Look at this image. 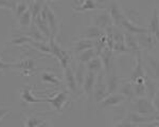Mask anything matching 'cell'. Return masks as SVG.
Here are the masks:
<instances>
[{"mask_svg": "<svg viewBox=\"0 0 159 127\" xmlns=\"http://www.w3.org/2000/svg\"><path fill=\"white\" fill-rule=\"evenodd\" d=\"M133 112L144 116H153L157 114V111L154 108L152 101L145 98H137L133 101L132 104Z\"/></svg>", "mask_w": 159, "mask_h": 127, "instance_id": "obj_1", "label": "cell"}, {"mask_svg": "<svg viewBox=\"0 0 159 127\" xmlns=\"http://www.w3.org/2000/svg\"><path fill=\"white\" fill-rule=\"evenodd\" d=\"M49 46H50V49H51V54H53L54 56L57 58V60L60 62L61 68L64 70L66 68L69 67V63L71 60V56L70 54L67 52V51L63 50L55 42L54 37H50L49 39Z\"/></svg>", "mask_w": 159, "mask_h": 127, "instance_id": "obj_2", "label": "cell"}, {"mask_svg": "<svg viewBox=\"0 0 159 127\" xmlns=\"http://www.w3.org/2000/svg\"><path fill=\"white\" fill-rule=\"evenodd\" d=\"M107 95H108V91H107V85L104 81V74L103 72H100L99 75L97 76V82L93 88V92H92V98L96 103L100 104Z\"/></svg>", "mask_w": 159, "mask_h": 127, "instance_id": "obj_3", "label": "cell"}, {"mask_svg": "<svg viewBox=\"0 0 159 127\" xmlns=\"http://www.w3.org/2000/svg\"><path fill=\"white\" fill-rule=\"evenodd\" d=\"M143 68H144L145 75L152 80H158L159 78V59L154 56H145L143 62Z\"/></svg>", "mask_w": 159, "mask_h": 127, "instance_id": "obj_4", "label": "cell"}, {"mask_svg": "<svg viewBox=\"0 0 159 127\" xmlns=\"http://www.w3.org/2000/svg\"><path fill=\"white\" fill-rule=\"evenodd\" d=\"M112 24H114V22H112V19L109 15V12L99 13L92 18V25L101 30L108 29V28L112 27Z\"/></svg>", "mask_w": 159, "mask_h": 127, "instance_id": "obj_5", "label": "cell"}, {"mask_svg": "<svg viewBox=\"0 0 159 127\" xmlns=\"http://www.w3.org/2000/svg\"><path fill=\"white\" fill-rule=\"evenodd\" d=\"M99 55L102 60V65H103L105 72L106 74H109L114 68V51L108 48H105Z\"/></svg>", "mask_w": 159, "mask_h": 127, "instance_id": "obj_6", "label": "cell"}, {"mask_svg": "<svg viewBox=\"0 0 159 127\" xmlns=\"http://www.w3.org/2000/svg\"><path fill=\"white\" fill-rule=\"evenodd\" d=\"M136 38H137L139 48H142V49L145 50H153L156 42H157V39L153 35H151L148 32L136 35Z\"/></svg>", "mask_w": 159, "mask_h": 127, "instance_id": "obj_7", "label": "cell"}, {"mask_svg": "<svg viewBox=\"0 0 159 127\" xmlns=\"http://www.w3.org/2000/svg\"><path fill=\"white\" fill-rule=\"evenodd\" d=\"M125 98L120 93H114V94H109L104 99L103 101L100 103V108H108V107H115L123 102H125Z\"/></svg>", "mask_w": 159, "mask_h": 127, "instance_id": "obj_8", "label": "cell"}, {"mask_svg": "<svg viewBox=\"0 0 159 127\" xmlns=\"http://www.w3.org/2000/svg\"><path fill=\"white\" fill-rule=\"evenodd\" d=\"M67 100H68L67 93L66 92H58V93H56L54 96H52V98L46 99L45 102L50 103L51 106H52L56 111H61L64 106H65V104L67 103Z\"/></svg>", "mask_w": 159, "mask_h": 127, "instance_id": "obj_9", "label": "cell"}, {"mask_svg": "<svg viewBox=\"0 0 159 127\" xmlns=\"http://www.w3.org/2000/svg\"><path fill=\"white\" fill-rule=\"evenodd\" d=\"M148 32L150 33L151 35H153L156 39H159V11L156 7L153 10Z\"/></svg>", "mask_w": 159, "mask_h": 127, "instance_id": "obj_10", "label": "cell"}, {"mask_svg": "<svg viewBox=\"0 0 159 127\" xmlns=\"http://www.w3.org/2000/svg\"><path fill=\"white\" fill-rule=\"evenodd\" d=\"M97 76L98 75L94 74V73L88 72V71H87L85 80H84V83H83V86H82V89H83V91L86 93L87 95L92 96L93 88H94V85H96V82H97Z\"/></svg>", "mask_w": 159, "mask_h": 127, "instance_id": "obj_11", "label": "cell"}, {"mask_svg": "<svg viewBox=\"0 0 159 127\" xmlns=\"http://www.w3.org/2000/svg\"><path fill=\"white\" fill-rule=\"evenodd\" d=\"M65 80H66V85H67L69 91H71L74 94H76L79 90V86L75 81L74 71L72 70V68L68 67L65 69Z\"/></svg>", "mask_w": 159, "mask_h": 127, "instance_id": "obj_12", "label": "cell"}, {"mask_svg": "<svg viewBox=\"0 0 159 127\" xmlns=\"http://www.w3.org/2000/svg\"><path fill=\"white\" fill-rule=\"evenodd\" d=\"M106 85H107V91H108V95L109 94H114L117 93V90H119L120 87V83H119V77L114 71L106 74Z\"/></svg>", "mask_w": 159, "mask_h": 127, "instance_id": "obj_13", "label": "cell"}, {"mask_svg": "<svg viewBox=\"0 0 159 127\" xmlns=\"http://www.w3.org/2000/svg\"><path fill=\"white\" fill-rule=\"evenodd\" d=\"M47 24L51 33V37H55L58 33V20L56 18L54 12L50 7L47 11Z\"/></svg>", "mask_w": 159, "mask_h": 127, "instance_id": "obj_14", "label": "cell"}, {"mask_svg": "<svg viewBox=\"0 0 159 127\" xmlns=\"http://www.w3.org/2000/svg\"><path fill=\"white\" fill-rule=\"evenodd\" d=\"M124 42L125 46H126L127 50L129 52H133L135 54L140 52V48L139 45H138L137 38H136L135 34H132V33H125L124 34Z\"/></svg>", "mask_w": 159, "mask_h": 127, "instance_id": "obj_15", "label": "cell"}, {"mask_svg": "<svg viewBox=\"0 0 159 127\" xmlns=\"http://www.w3.org/2000/svg\"><path fill=\"white\" fill-rule=\"evenodd\" d=\"M105 34V32H103V30L99 29V28L94 27V25H89L84 30L83 36L85 37V39L92 40V42H96L97 39H99L101 36H103Z\"/></svg>", "mask_w": 159, "mask_h": 127, "instance_id": "obj_16", "label": "cell"}, {"mask_svg": "<svg viewBox=\"0 0 159 127\" xmlns=\"http://www.w3.org/2000/svg\"><path fill=\"white\" fill-rule=\"evenodd\" d=\"M104 6H101L100 2L93 1V0H84L79 7H74V11L76 12H87V11H94V10H102Z\"/></svg>", "mask_w": 159, "mask_h": 127, "instance_id": "obj_17", "label": "cell"}, {"mask_svg": "<svg viewBox=\"0 0 159 127\" xmlns=\"http://www.w3.org/2000/svg\"><path fill=\"white\" fill-rule=\"evenodd\" d=\"M33 24L36 25V28L42 32V34L45 36L47 39H50L51 37V33H50V30H49V27H48V24H47V18H43L40 15H38L36 18L34 19Z\"/></svg>", "mask_w": 159, "mask_h": 127, "instance_id": "obj_18", "label": "cell"}, {"mask_svg": "<svg viewBox=\"0 0 159 127\" xmlns=\"http://www.w3.org/2000/svg\"><path fill=\"white\" fill-rule=\"evenodd\" d=\"M125 121L129 122L132 124H143V123H150V122H154L153 116H141V114H138L136 112H129L126 116V119Z\"/></svg>", "mask_w": 159, "mask_h": 127, "instance_id": "obj_19", "label": "cell"}, {"mask_svg": "<svg viewBox=\"0 0 159 127\" xmlns=\"http://www.w3.org/2000/svg\"><path fill=\"white\" fill-rule=\"evenodd\" d=\"M144 85H145V90H147V96H148V100L152 101L159 91V86L155 83V81L148 77V76L145 77Z\"/></svg>", "mask_w": 159, "mask_h": 127, "instance_id": "obj_20", "label": "cell"}, {"mask_svg": "<svg viewBox=\"0 0 159 127\" xmlns=\"http://www.w3.org/2000/svg\"><path fill=\"white\" fill-rule=\"evenodd\" d=\"M125 98V100H132L134 101L136 99L135 92H134V86L132 83H124L122 86L119 87V92Z\"/></svg>", "mask_w": 159, "mask_h": 127, "instance_id": "obj_21", "label": "cell"}, {"mask_svg": "<svg viewBox=\"0 0 159 127\" xmlns=\"http://www.w3.org/2000/svg\"><path fill=\"white\" fill-rule=\"evenodd\" d=\"M97 55H99L98 51L94 49V48H92V49H89V50H86V51H83V52L79 53L78 59H79L80 64L87 65L91 59H93L94 57H97Z\"/></svg>", "mask_w": 159, "mask_h": 127, "instance_id": "obj_22", "label": "cell"}, {"mask_svg": "<svg viewBox=\"0 0 159 127\" xmlns=\"http://www.w3.org/2000/svg\"><path fill=\"white\" fill-rule=\"evenodd\" d=\"M92 48H94V42L89 40V39L78 40V42L73 45V50H74V52H76V53H81V52H83V51L92 49Z\"/></svg>", "mask_w": 159, "mask_h": 127, "instance_id": "obj_23", "label": "cell"}, {"mask_svg": "<svg viewBox=\"0 0 159 127\" xmlns=\"http://www.w3.org/2000/svg\"><path fill=\"white\" fill-rule=\"evenodd\" d=\"M103 69V65H102V60L100 56L94 57L93 59H91L90 62L86 65V70L88 72H92L94 74H98Z\"/></svg>", "mask_w": 159, "mask_h": 127, "instance_id": "obj_24", "label": "cell"}, {"mask_svg": "<svg viewBox=\"0 0 159 127\" xmlns=\"http://www.w3.org/2000/svg\"><path fill=\"white\" fill-rule=\"evenodd\" d=\"M87 70H86V65H83V64H79L78 68H76L75 72H74V76H75V81L78 83L79 87H82L84 83V80H85Z\"/></svg>", "mask_w": 159, "mask_h": 127, "instance_id": "obj_25", "label": "cell"}, {"mask_svg": "<svg viewBox=\"0 0 159 127\" xmlns=\"http://www.w3.org/2000/svg\"><path fill=\"white\" fill-rule=\"evenodd\" d=\"M28 36H29L33 42H46V39H47V38L42 34V32L37 29L36 25L34 24H32V25L30 27Z\"/></svg>", "mask_w": 159, "mask_h": 127, "instance_id": "obj_26", "label": "cell"}, {"mask_svg": "<svg viewBox=\"0 0 159 127\" xmlns=\"http://www.w3.org/2000/svg\"><path fill=\"white\" fill-rule=\"evenodd\" d=\"M12 67L20 68L25 71V72H32L35 69V62L33 59H25L20 63L12 64Z\"/></svg>", "mask_w": 159, "mask_h": 127, "instance_id": "obj_27", "label": "cell"}, {"mask_svg": "<svg viewBox=\"0 0 159 127\" xmlns=\"http://www.w3.org/2000/svg\"><path fill=\"white\" fill-rule=\"evenodd\" d=\"M21 98L28 104H35V103H39V102H45V100H43V99L35 98L29 88H24V90L21 92Z\"/></svg>", "mask_w": 159, "mask_h": 127, "instance_id": "obj_28", "label": "cell"}, {"mask_svg": "<svg viewBox=\"0 0 159 127\" xmlns=\"http://www.w3.org/2000/svg\"><path fill=\"white\" fill-rule=\"evenodd\" d=\"M18 22H19V25L22 28V29H29L31 25H32L33 18H32V14H31L30 10H29V11H27L25 14H22L21 16L19 17Z\"/></svg>", "mask_w": 159, "mask_h": 127, "instance_id": "obj_29", "label": "cell"}, {"mask_svg": "<svg viewBox=\"0 0 159 127\" xmlns=\"http://www.w3.org/2000/svg\"><path fill=\"white\" fill-rule=\"evenodd\" d=\"M45 4H46L45 1H33L32 4L29 6V10H30L31 14H32L33 21H34V19L40 14V12H42V10Z\"/></svg>", "mask_w": 159, "mask_h": 127, "instance_id": "obj_30", "label": "cell"}, {"mask_svg": "<svg viewBox=\"0 0 159 127\" xmlns=\"http://www.w3.org/2000/svg\"><path fill=\"white\" fill-rule=\"evenodd\" d=\"M42 81L45 83H49V84H52L54 86H58L61 84L60 80L57 77L52 74V73H49V72H43L42 74Z\"/></svg>", "mask_w": 159, "mask_h": 127, "instance_id": "obj_31", "label": "cell"}, {"mask_svg": "<svg viewBox=\"0 0 159 127\" xmlns=\"http://www.w3.org/2000/svg\"><path fill=\"white\" fill-rule=\"evenodd\" d=\"M27 11H29V6H28V2L25 1H20L17 2L16 9H15V16L16 18H19L22 14H25Z\"/></svg>", "mask_w": 159, "mask_h": 127, "instance_id": "obj_32", "label": "cell"}, {"mask_svg": "<svg viewBox=\"0 0 159 127\" xmlns=\"http://www.w3.org/2000/svg\"><path fill=\"white\" fill-rule=\"evenodd\" d=\"M31 45L34 48H36L37 50H39L42 53H51V49L49 44H46V42H31Z\"/></svg>", "mask_w": 159, "mask_h": 127, "instance_id": "obj_33", "label": "cell"}, {"mask_svg": "<svg viewBox=\"0 0 159 127\" xmlns=\"http://www.w3.org/2000/svg\"><path fill=\"white\" fill-rule=\"evenodd\" d=\"M134 92L138 98H145L147 96V90H145L144 84H134Z\"/></svg>", "mask_w": 159, "mask_h": 127, "instance_id": "obj_34", "label": "cell"}, {"mask_svg": "<svg viewBox=\"0 0 159 127\" xmlns=\"http://www.w3.org/2000/svg\"><path fill=\"white\" fill-rule=\"evenodd\" d=\"M16 1H7V0H0V9H7L12 12H15L16 9Z\"/></svg>", "mask_w": 159, "mask_h": 127, "instance_id": "obj_35", "label": "cell"}, {"mask_svg": "<svg viewBox=\"0 0 159 127\" xmlns=\"http://www.w3.org/2000/svg\"><path fill=\"white\" fill-rule=\"evenodd\" d=\"M29 42L30 44L32 42V39L29 36H18V37H15L11 42V44L16 46H22L25 44H29Z\"/></svg>", "mask_w": 159, "mask_h": 127, "instance_id": "obj_36", "label": "cell"}, {"mask_svg": "<svg viewBox=\"0 0 159 127\" xmlns=\"http://www.w3.org/2000/svg\"><path fill=\"white\" fill-rule=\"evenodd\" d=\"M43 123V120L37 118H29L25 123V127H37L39 126L40 124Z\"/></svg>", "mask_w": 159, "mask_h": 127, "instance_id": "obj_37", "label": "cell"}, {"mask_svg": "<svg viewBox=\"0 0 159 127\" xmlns=\"http://www.w3.org/2000/svg\"><path fill=\"white\" fill-rule=\"evenodd\" d=\"M152 103L154 105V108H155L156 111H157V113H159V91L157 92V94L155 95V98L152 100Z\"/></svg>", "mask_w": 159, "mask_h": 127, "instance_id": "obj_38", "label": "cell"}, {"mask_svg": "<svg viewBox=\"0 0 159 127\" xmlns=\"http://www.w3.org/2000/svg\"><path fill=\"white\" fill-rule=\"evenodd\" d=\"M114 127H134V124L129 123L127 121H123V122H120V123L116 124Z\"/></svg>", "mask_w": 159, "mask_h": 127, "instance_id": "obj_39", "label": "cell"}, {"mask_svg": "<svg viewBox=\"0 0 159 127\" xmlns=\"http://www.w3.org/2000/svg\"><path fill=\"white\" fill-rule=\"evenodd\" d=\"M9 68H12V64H7V63H4L2 60H0V71L2 70H7Z\"/></svg>", "mask_w": 159, "mask_h": 127, "instance_id": "obj_40", "label": "cell"}, {"mask_svg": "<svg viewBox=\"0 0 159 127\" xmlns=\"http://www.w3.org/2000/svg\"><path fill=\"white\" fill-rule=\"evenodd\" d=\"M10 111L7 110L6 108H0V120H1L2 118H4L6 116H7V113H9Z\"/></svg>", "mask_w": 159, "mask_h": 127, "instance_id": "obj_41", "label": "cell"}, {"mask_svg": "<svg viewBox=\"0 0 159 127\" xmlns=\"http://www.w3.org/2000/svg\"><path fill=\"white\" fill-rule=\"evenodd\" d=\"M153 120H154V121H157V122H159V113L155 114V116H153Z\"/></svg>", "mask_w": 159, "mask_h": 127, "instance_id": "obj_42", "label": "cell"}, {"mask_svg": "<svg viewBox=\"0 0 159 127\" xmlns=\"http://www.w3.org/2000/svg\"><path fill=\"white\" fill-rule=\"evenodd\" d=\"M37 127H47V124H46L45 122H43V123H42L39 126H37Z\"/></svg>", "mask_w": 159, "mask_h": 127, "instance_id": "obj_43", "label": "cell"}]
</instances>
